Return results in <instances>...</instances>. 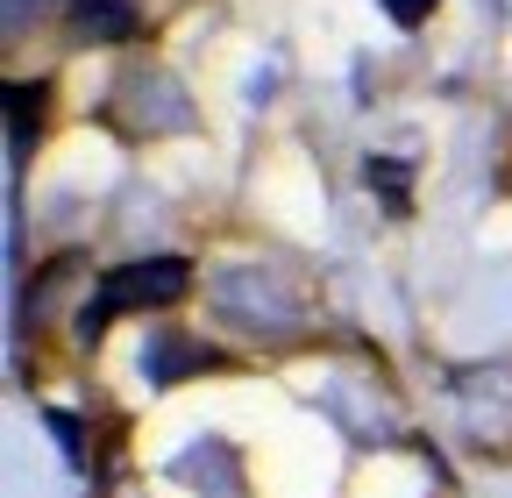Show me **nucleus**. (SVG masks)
Wrapping results in <instances>:
<instances>
[{"mask_svg": "<svg viewBox=\"0 0 512 498\" xmlns=\"http://www.w3.org/2000/svg\"><path fill=\"white\" fill-rule=\"evenodd\" d=\"M192 285V271L178 264V257H150V264H128V271H114L107 285H100V299L79 314V335L93 342L114 314H143V306H171L178 292Z\"/></svg>", "mask_w": 512, "mask_h": 498, "instance_id": "1", "label": "nucleus"}, {"mask_svg": "<svg viewBox=\"0 0 512 498\" xmlns=\"http://www.w3.org/2000/svg\"><path fill=\"white\" fill-rule=\"evenodd\" d=\"M72 22H79V36L114 43V36H128V29H136V8H128V0H79V8H72Z\"/></svg>", "mask_w": 512, "mask_h": 498, "instance_id": "2", "label": "nucleus"}, {"mask_svg": "<svg viewBox=\"0 0 512 498\" xmlns=\"http://www.w3.org/2000/svg\"><path fill=\"white\" fill-rule=\"evenodd\" d=\"M207 356L192 349V342H157V356H150V378H185V370H200Z\"/></svg>", "mask_w": 512, "mask_h": 498, "instance_id": "3", "label": "nucleus"}, {"mask_svg": "<svg viewBox=\"0 0 512 498\" xmlns=\"http://www.w3.org/2000/svg\"><path fill=\"white\" fill-rule=\"evenodd\" d=\"M8 107H15V143H29L36 114H43V93H29V86H8Z\"/></svg>", "mask_w": 512, "mask_h": 498, "instance_id": "4", "label": "nucleus"}, {"mask_svg": "<svg viewBox=\"0 0 512 498\" xmlns=\"http://www.w3.org/2000/svg\"><path fill=\"white\" fill-rule=\"evenodd\" d=\"M427 8H434V0H392V15H399V22H420Z\"/></svg>", "mask_w": 512, "mask_h": 498, "instance_id": "5", "label": "nucleus"}]
</instances>
